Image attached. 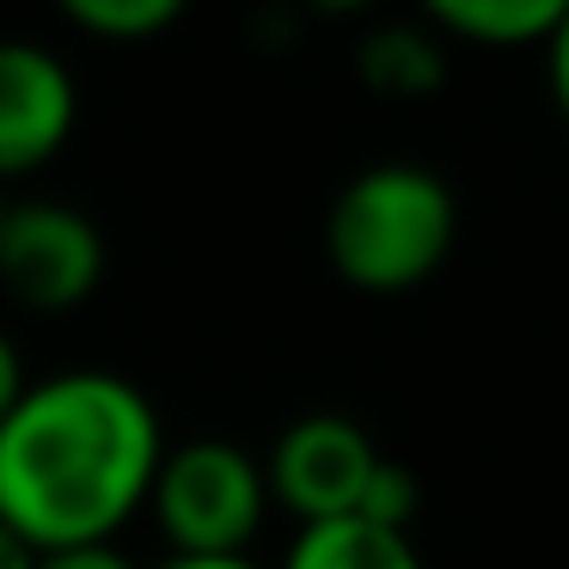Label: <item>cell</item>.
Listing matches in <instances>:
<instances>
[{"label": "cell", "mask_w": 569, "mask_h": 569, "mask_svg": "<svg viewBox=\"0 0 569 569\" xmlns=\"http://www.w3.org/2000/svg\"><path fill=\"white\" fill-rule=\"evenodd\" d=\"M166 429L129 373L62 368L26 380L0 417V527L31 551L104 545L148 508Z\"/></svg>", "instance_id": "1"}, {"label": "cell", "mask_w": 569, "mask_h": 569, "mask_svg": "<svg viewBox=\"0 0 569 569\" xmlns=\"http://www.w3.org/2000/svg\"><path fill=\"white\" fill-rule=\"evenodd\" d=\"M459 202L441 172L410 160L361 166L325 214V258L361 295H410L447 263Z\"/></svg>", "instance_id": "2"}, {"label": "cell", "mask_w": 569, "mask_h": 569, "mask_svg": "<svg viewBox=\"0 0 569 569\" xmlns=\"http://www.w3.org/2000/svg\"><path fill=\"white\" fill-rule=\"evenodd\" d=\"M148 515L160 520L172 557H246L270 515L263 459L227 435L166 447L148 490Z\"/></svg>", "instance_id": "3"}, {"label": "cell", "mask_w": 569, "mask_h": 569, "mask_svg": "<svg viewBox=\"0 0 569 569\" xmlns=\"http://www.w3.org/2000/svg\"><path fill=\"white\" fill-rule=\"evenodd\" d=\"M104 282V233L87 209L56 197L7 202L0 214V288L31 312H68Z\"/></svg>", "instance_id": "4"}, {"label": "cell", "mask_w": 569, "mask_h": 569, "mask_svg": "<svg viewBox=\"0 0 569 569\" xmlns=\"http://www.w3.org/2000/svg\"><path fill=\"white\" fill-rule=\"evenodd\" d=\"M373 466H380V447L356 417L312 410V417H295L270 441L263 483H270V502H282L300 527H312V520L356 515Z\"/></svg>", "instance_id": "5"}, {"label": "cell", "mask_w": 569, "mask_h": 569, "mask_svg": "<svg viewBox=\"0 0 569 569\" xmlns=\"http://www.w3.org/2000/svg\"><path fill=\"white\" fill-rule=\"evenodd\" d=\"M80 123V80L62 50L0 38V178H26L68 148Z\"/></svg>", "instance_id": "6"}, {"label": "cell", "mask_w": 569, "mask_h": 569, "mask_svg": "<svg viewBox=\"0 0 569 569\" xmlns=\"http://www.w3.org/2000/svg\"><path fill=\"white\" fill-rule=\"evenodd\" d=\"M282 569H422V551L410 532L343 515L300 527L282 551Z\"/></svg>", "instance_id": "7"}, {"label": "cell", "mask_w": 569, "mask_h": 569, "mask_svg": "<svg viewBox=\"0 0 569 569\" xmlns=\"http://www.w3.org/2000/svg\"><path fill=\"white\" fill-rule=\"evenodd\" d=\"M356 68L380 99H429L447 80V38L429 26H380L361 38Z\"/></svg>", "instance_id": "8"}, {"label": "cell", "mask_w": 569, "mask_h": 569, "mask_svg": "<svg viewBox=\"0 0 569 569\" xmlns=\"http://www.w3.org/2000/svg\"><path fill=\"white\" fill-rule=\"evenodd\" d=\"M563 0H429V31L459 43H483V50H520L557 31Z\"/></svg>", "instance_id": "9"}, {"label": "cell", "mask_w": 569, "mask_h": 569, "mask_svg": "<svg viewBox=\"0 0 569 569\" xmlns=\"http://www.w3.org/2000/svg\"><path fill=\"white\" fill-rule=\"evenodd\" d=\"M178 0H62V19L87 38H111V43H141L153 31L178 26Z\"/></svg>", "instance_id": "10"}, {"label": "cell", "mask_w": 569, "mask_h": 569, "mask_svg": "<svg viewBox=\"0 0 569 569\" xmlns=\"http://www.w3.org/2000/svg\"><path fill=\"white\" fill-rule=\"evenodd\" d=\"M417 508H422V483H417V471H410L405 459H386V453H380V466H373L368 496H361L356 515H361V520H373V527H398V532H410Z\"/></svg>", "instance_id": "11"}, {"label": "cell", "mask_w": 569, "mask_h": 569, "mask_svg": "<svg viewBox=\"0 0 569 569\" xmlns=\"http://www.w3.org/2000/svg\"><path fill=\"white\" fill-rule=\"evenodd\" d=\"M31 569H141L136 557L123 551L117 539L104 545H68V551H38V563Z\"/></svg>", "instance_id": "12"}, {"label": "cell", "mask_w": 569, "mask_h": 569, "mask_svg": "<svg viewBox=\"0 0 569 569\" xmlns=\"http://www.w3.org/2000/svg\"><path fill=\"white\" fill-rule=\"evenodd\" d=\"M545 74H551L557 111L569 117V0H563V19H557V31L545 38Z\"/></svg>", "instance_id": "13"}, {"label": "cell", "mask_w": 569, "mask_h": 569, "mask_svg": "<svg viewBox=\"0 0 569 569\" xmlns=\"http://www.w3.org/2000/svg\"><path fill=\"white\" fill-rule=\"evenodd\" d=\"M26 356H19V343L7 331H0V417H7V410L19 405V392H26Z\"/></svg>", "instance_id": "14"}, {"label": "cell", "mask_w": 569, "mask_h": 569, "mask_svg": "<svg viewBox=\"0 0 569 569\" xmlns=\"http://www.w3.org/2000/svg\"><path fill=\"white\" fill-rule=\"evenodd\" d=\"M153 569H263L258 563V557H172V551H166V563H153Z\"/></svg>", "instance_id": "15"}, {"label": "cell", "mask_w": 569, "mask_h": 569, "mask_svg": "<svg viewBox=\"0 0 569 569\" xmlns=\"http://www.w3.org/2000/svg\"><path fill=\"white\" fill-rule=\"evenodd\" d=\"M31 563H38V551L13 527H0V569H31Z\"/></svg>", "instance_id": "16"}, {"label": "cell", "mask_w": 569, "mask_h": 569, "mask_svg": "<svg viewBox=\"0 0 569 569\" xmlns=\"http://www.w3.org/2000/svg\"><path fill=\"white\" fill-rule=\"evenodd\" d=\"M0 214H7V197H0Z\"/></svg>", "instance_id": "17"}]
</instances>
